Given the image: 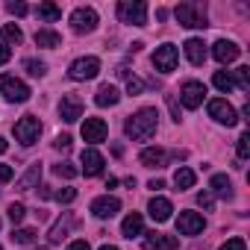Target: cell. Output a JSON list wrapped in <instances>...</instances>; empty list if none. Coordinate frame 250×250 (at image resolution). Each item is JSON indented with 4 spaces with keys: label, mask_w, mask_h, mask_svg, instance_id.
Masks as SVG:
<instances>
[{
    "label": "cell",
    "mask_w": 250,
    "mask_h": 250,
    "mask_svg": "<svg viewBox=\"0 0 250 250\" xmlns=\"http://www.w3.org/2000/svg\"><path fill=\"white\" fill-rule=\"evenodd\" d=\"M156 124H159V112L145 106V109H139L136 115H130L124 121V133H127L133 142H147V139L156 136Z\"/></svg>",
    "instance_id": "cell-1"
},
{
    "label": "cell",
    "mask_w": 250,
    "mask_h": 250,
    "mask_svg": "<svg viewBox=\"0 0 250 250\" xmlns=\"http://www.w3.org/2000/svg\"><path fill=\"white\" fill-rule=\"evenodd\" d=\"M180 27H188V30H206L209 27V18H206V6L203 3H180L174 9Z\"/></svg>",
    "instance_id": "cell-2"
},
{
    "label": "cell",
    "mask_w": 250,
    "mask_h": 250,
    "mask_svg": "<svg viewBox=\"0 0 250 250\" xmlns=\"http://www.w3.org/2000/svg\"><path fill=\"white\" fill-rule=\"evenodd\" d=\"M118 18L124 24L145 27L147 24V3H145V0H121V3H118Z\"/></svg>",
    "instance_id": "cell-3"
},
{
    "label": "cell",
    "mask_w": 250,
    "mask_h": 250,
    "mask_svg": "<svg viewBox=\"0 0 250 250\" xmlns=\"http://www.w3.org/2000/svg\"><path fill=\"white\" fill-rule=\"evenodd\" d=\"M0 94H3L6 100H12V103H24V100H30V85L24 83V80H18V77H9V74H0Z\"/></svg>",
    "instance_id": "cell-4"
},
{
    "label": "cell",
    "mask_w": 250,
    "mask_h": 250,
    "mask_svg": "<svg viewBox=\"0 0 250 250\" xmlns=\"http://www.w3.org/2000/svg\"><path fill=\"white\" fill-rule=\"evenodd\" d=\"M39 136H42V121H39L36 115H24L21 121H15V139H18L24 147L36 145Z\"/></svg>",
    "instance_id": "cell-5"
},
{
    "label": "cell",
    "mask_w": 250,
    "mask_h": 250,
    "mask_svg": "<svg viewBox=\"0 0 250 250\" xmlns=\"http://www.w3.org/2000/svg\"><path fill=\"white\" fill-rule=\"evenodd\" d=\"M97 74H100V59H97V56H80V59H74L71 68H68V77L77 80V83L94 80Z\"/></svg>",
    "instance_id": "cell-6"
},
{
    "label": "cell",
    "mask_w": 250,
    "mask_h": 250,
    "mask_svg": "<svg viewBox=\"0 0 250 250\" xmlns=\"http://www.w3.org/2000/svg\"><path fill=\"white\" fill-rule=\"evenodd\" d=\"M206 109H209V118H215L218 124H224V127H232V124H238V115H235V109H232V103H229L227 97L209 100Z\"/></svg>",
    "instance_id": "cell-7"
},
{
    "label": "cell",
    "mask_w": 250,
    "mask_h": 250,
    "mask_svg": "<svg viewBox=\"0 0 250 250\" xmlns=\"http://www.w3.org/2000/svg\"><path fill=\"white\" fill-rule=\"evenodd\" d=\"M97 21H100V18H97V12H94L91 6H80V9L71 12V30L80 33V36H83V33H94V30H97Z\"/></svg>",
    "instance_id": "cell-8"
},
{
    "label": "cell",
    "mask_w": 250,
    "mask_h": 250,
    "mask_svg": "<svg viewBox=\"0 0 250 250\" xmlns=\"http://www.w3.org/2000/svg\"><path fill=\"white\" fill-rule=\"evenodd\" d=\"M203 97H206V85L197 83V80H186L183 88H180V100L186 109H200L203 106Z\"/></svg>",
    "instance_id": "cell-9"
},
{
    "label": "cell",
    "mask_w": 250,
    "mask_h": 250,
    "mask_svg": "<svg viewBox=\"0 0 250 250\" xmlns=\"http://www.w3.org/2000/svg\"><path fill=\"white\" fill-rule=\"evenodd\" d=\"M177 59H180L177 44H159L153 53V68L162 74H171V71H177Z\"/></svg>",
    "instance_id": "cell-10"
},
{
    "label": "cell",
    "mask_w": 250,
    "mask_h": 250,
    "mask_svg": "<svg viewBox=\"0 0 250 250\" xmlns=\"http://www.w3.org/2000/svg\"><path fill=\"white\" fill-rule=\"evenodd\" d=\"M118 212H121V200H118V197H112V194H100V197H94V200H91V215H94V218H100V221L115 218Z\"/></svg>",
    "instance_id": "cell-11"
},
{
    "label": "cell",
    "mask_w": 250,
    "mask_h": 250,
    "mask_svg": "<svg viewBox=\"0 0 250 250\" xmlns=\"http://www.w3.org/2000/svg\"><path fill=\"white\" fill-rule=\"evenodd\" d=\"M203 227H206V221H203L200 212H180V218H177V232L180 235H200Z\"/></svg>",
    "instance_id": "cell-12"
},
{
    "label": "cell",
    "mask_w": 250,
    "mask_h": 250,
    "mask_svg": "<svg viewBox=\"0 0 250 250\" xmlns=\"http://www.w3.org/2000/svg\"><path fill=\"white\" fill-rule=\"evenodd\" d=\"M106 133H109V127H106L103 118H85V121H83V142L100 145V142L106 139Z\"/></svg>",
    "instance_id": "cell-13"
},
{
    "label": "cell",
    "mask_w": 250,
    "mask_h": 250,
    "mask_svg": "<svg viewBox=\"0 0 250 250\" xmlns=\"http://www.w3.org/2000/svg\"><path fill=\"white\" fill-rule=\"evenodd\" d=\"M59 118H62L65 124L80 121V118H83V100H80L77 94H62V100H59Z\"/></svg>",
    "instance_id": "cell-14"
},
{
    "label": "cell",
    "mask_w": 250,
    "mask_h": 250,
    "mask_svg": "<svg viewBox=\"0 0 250 250\" xmlns=\"http://www.w3.org/2000/svg\"><path fill=\"white\" fill-rule=\"evenodd\" d=\"M80 165H83L80 171H83L85 177H100V174H103V168H106V159H103L94 147H85V150H83V156H80Z\"/></svg>",
    "instance_id": "cell-15"
},
{
    "label": "cell",
    "mask_w": 250,
    "mask_h": 250,
    "mask_svg": "<svg viewBox=\"0 0 250 250\" xmlns=\"http://www.w3.org/2000/svg\"><path fill=\"white\" fill-rule=\"evenodd\" d=\"M212 56H215L221 65H229V62L238 59V44H235V42H227V39H218V42L212 44Z\"/></svg>",
    "instance_id": "cell-16"
},
{
    "label": "cell",
    "mask_w": 250,
    "mask_h": 250,
    "mask_svg": "<svg viewBox=\"0 0 250 250\" xmlns=\"http://www.w3.org/2000/svg\"><path fill=\"white\" fill-rule=\"evenodd\" d=\"M121 235L124 238H139V235H145V218L139 212H130L127 218H124V224H121Z\"/></svg>",
    "instance_id": "cell-17"
},
{
    "label": "cell",
    "mask_w": 250,
    "mask_h": 250,
    "mask_svg": "<svg viewBox=\"0 0 250 250\" xmlns=\"http://www.w3.org/2000/svg\"><path fill=\"white\" fill-rule=\"evenodd\" d=\"M139 162H142L145 168H165L168 153H165L162 147H145V150L139 153Z\"/></svg>",
    "instance_id": "cell-18"
},
{
    "label": "cell",
    "mask_w": 250,
    "mask_h": 250,
    "mask_svg": "<svg viewBox=\"0 0 250 250\" xmlns=\"http://www.w3.org/2000/svg\"><path fill=\"white\" fill-rule=\"evenodd\" d=\"M39 180H42V162H33V165L27 168V174L18 177L15 188H18V191H33V188H39Z\"/></svg>",
    "instance_id": "cell-19"
},
{
    "label": "cell",
    "mask_w": 250,
    "mask_h": 250,
    "mask_svg": "<svg viewBox=\"0 0 250 250\" xmlns=\"http://www.w3.org/2000/svg\"><path fill=\"white\" fill-rule=\"evenodd\" d=\"M183 50H186V59L191 65H203L206 62V44H203V39H188L183 44Z\"/></svg>",
    "instance_id": "cell-20"
},
{
    "label": "cell",
    "mask_w": 250,
    "mask_h": 250,
    "mask_svg": "<svg viewBox=\"0 0 250 250\" xmlns=\"http://www.w3.org/2000/svg\"><path fill=\"white\" fill-rule=\"evenodd\" d=\"M209 188H212V194H215V197H221V200H232V197H235L232 183H229V177H227V174H215V177H212V183H209Z\"/></svg>",
    "instance_id": "cell-21"
},
{
    "label": "cell",
    "mask_w": 250,
    "mask_h": 250,
    "mask_svg": "<svg viewBox=\"0 0 250 250\" xmlns=\"http://www.w3.org/2000/svg\"><path fill=\"white\" fill-rule=\"evenodd\" d=\"M147 212H150V218H153V221H159V224H162V221H168V218H171L174 206H171V200H168V197H159V194H156V197L150 200Z\"/></svg>",
    "instance_id": "cell-22"
},
{
    "label": "cell",
    "mask_w": 250,
    "mask_h": 250,
    "mask_svg": "<svg viewBox=\"0 0 250 250\" xmlns=\"http://www.w3.org/2000/svg\"><path fill=\"white\" fill-rule=\"evenodd\" d=\"M71 227H74V215L71 212H65L53 227H50V232H47V238H50V244H59L68 232H71Z\"/></svg>",
    "instance_id": "cell-23"
},
{
    "label": "cell",
    "mask_w": 250,
    "mask_h": 250,
    "mask_svg": "<svg viewBox=\"0 0 250 250\" xmlns=\"http://www.w3.org/2000/svg\"><path fill=\"white\" fill-rule=\"evenodd\" d=\"M118 100H121V91H118L115 85H109V83H103V85L97 88V94H94V103H97L100 109H106V106H118Z\"/></svg>",
    "instance_id": "cell-24"
},
{
    "label": "cell",
    "mask_w": 250,
    "mask_h": 250,
    "mask_svg": "<svg viewBox=\"0 0 250 250\" xmlns=\"http://www.w3.org/2000/svg\"><path fill=\"white\" fill-rule=\"evenodd\" d=\"M194 180H197V177H194V171H191V168H186V165H183V168H177V174H174V186H177L180 191L191 188V186H194Z\"/></svg>",
    "instance_id": "cell-25"
},
{
    "label": "cell",
    "mask_w": 250,
    "mask_h": 250,
    "mask_svg": "<svg viewBox=\"0 0 250 250\" xmlns=\"http://www.w3.org/2000/svg\"><path fill=\"white\" fill-rule=\"evenodd\" d=\"M36 44H39V47H59V44H62V36L53 33V30H39V33H36Z\"/></svg>",
    "instance_id": "cell-26"
},
{
    "label": "cell",
    "mask_w": 250,
    "mask_h": 250,
    "mask_svg": "<svg viewBox=\"0 0 250 250\" xmlns=\"http://www.w3.org/2000/svg\"><path fill=\"white\" fill-rule=\"evenodd\" d=\"M212 83H215V88H218V91H224V94H229V91L235 88V80H232V74H229V71H215Z\"/></svg>",
    "instance_id": "cell-27"
},
{
    "label": "cell",
    "mask_w": 250,
    "mask_h": 250,
    "mask_svg": "<svg viewBox=\"0 0 250 250\" xmlns=\"http://www.w3.org/2000/svg\"><path fill=\"white\" fill-rule=\"evenodd\" d=\"M21 42H24L21 27H18V24H3V44L12 47V44H21Z\"/></svg>",
    "instance_id": "cell-28"
},
{
    "label": "cell",
    "mask_w": 250,
    "mask_h": 250,
    "mask_svg": "<svg viewBox=\"0 0 250 250\" xmlns=\"http://www.w3.org/2000/svg\"><path fill=\"white\" fill-rule=\"evenodd\" d=\"M36 15H39L42 21H59V18H62V9H59L56 3H39Z\"/></svg>",
    "instance_id": "cell-29"
},
{
    "label": "cell",
    "mask_w": 250,
    "mask_h": 250,
    "mask_svg": "<svg viewBox=\"0 0 250 250\" xmlns=\"http://www.w3.org/2000/svg\"><path fill=\"white\" fill-rule=\"evenodd\" d=\"M39 238V232L33 229V227H18V229H12V241L15 244H33Z\"/></svg>",
    "instance_id": "cell-30"
},
{
    "label": "cell",
    "mask_w": 250,
    "mask_h": 250,
    "mask_svg": "<svg viewBox=\"0 0 250 250\" xmlns=\"http://www.w3.org/2000/svg\"><path fill=\"white\" fill-rule=\"evenodd\" d=\"M53 174L62 177V180H74V177L80 174V168H74V162H56V165H53Z\"/></svg>",
    "instance_id": "cell-31"
},
{
    "label": "cell",
    "mask_w": 250,
    "mask_h": 250,
    "mask_svg": "<svg viewBox=\"0 0 250 250\" xmlns=\"http://www.w3.org/2000/svg\"><path fill=\"white\" fill-rule=\"evenodd\" d=\"M24 68H27L30 77H44L47 74V65L42 59H24Z\"/></svg>",
    "instance_id": "cell-32"
},
{
    "label": "cell",
    "mask_w": 250,
    "mask_h": 250,
    "mask_svg": "<svg viewBox=\"0 0 250 250\" xmlns=\"http://www.w3.org/2000/svg\"><path fill=\"white\" fill-rule=\"evenodd\" d=\"M156 247H159V250H180V241H177V235H162V232H156Z\"/></svg>",
    "instance_id": "cell-33"
},
{
    "label": "cell",
    "mask_w": 250,
    "mask_h": 250,
    "mask_svg": "<svg viewBox=\"0 0 250 250\" xmlns=\"http://www.w3.org/2000/svg\"><path fill=\"white\" fill-rule=\"evenodd\" d=\"M6 215H9V221H12V224H21V221H24V215H27V206H24V203H9Z\"/></svg>",
    "instance_id": "cell-34"
},
{
    "label": "cell",
    "mask_w": 250,
    "mask_h": 250,
    "mask_svg": "<svg viewBox=\"0 0 250 250\" xmlns=\"http://www.w3.org/2000/svg\"><path fill=\"white\" fill-rule=\"evenodd\" d=\"M235 80H238V88H241V91H250V68H247V65H241V68L235 71Z\"/></svg>",
    "instance_id": "cell-35"
},
{
    "label": "cell",
    "mask_w": 250,
    "mask_h": 250,
    "mask_svg": "<svg viewBox=\"0 0 250 250\" xmlns=\"http://www.w3.org/2000/svg\"><path fill=\"white\" fill-rule=\"evenodd\" d=\"M235 150H238V159H241V162L250 156V133H241V136H238V147H235Z\"/></svg>",
    "instance_id": "cell-36"
},
{
    "label": "cell",
    "mask_w": 250,
    "mask_h": 250,
    "mask_svg": "<svg viewBox=\"0 0 250 250\" xmlns=\"http://www.w3.org/2000/svg\"><path fill=\"white\" fill-rule=\"evenodd\" d=\"M6 9H9V15H15V18H24V15L30 12V6H27V3H21V0H9Z\"/></svg>",
    "instance_id": "cell-37"
},
{
    "label": "cell",
    "mask_w": 250,
    "mask_h": 250,
    "mask_svg": "<svg viewBox=\"0 0 250 250\" xmlns=\"http://www.w3.org/2000/svg\"><path fill=\"white\" fill-rule=\"evenodd\" d=\"M77 197V188H59V191H53V200H59V203H71Z\"/></svg>",
    "instance_id": "cell-38"
},
{
    "label": "cell",
    "mask_w": 250,
    "mask_h": 250,
    "mask_svg": "<svg viewBox=\"0 0 250 250\" xmlns=\"http://www.w3.org/2000/svg\"><path fill=\"white\" fill-rule=\"evenodd\" d=\"M142 91H145V83H142L139 77H130V80H127V94L136 97V94H142Z\"/></svg>",
    "instance_id": "cell-39"
},
{
    "label": "cell",
    "mask_w": 250,
    "mask_h": 250,
    "mask_svg": "<svg viewBox=\"0 0 250 250\" xmlns=\"http://www.w3.org/2000/svg\"><path fill=\"white\" fill-rule=\"evenodd\" d=\"M71 142H74V139H71L68 133H62V136L53 139V147H56V150H71Z\"/></svg>",
    "instance_id": "cell-40"
},
{
    "label": "cell",
    "mask_w": 250,
    "mask_h": 250,
    "mask_svg": "<svg viewBox=\"0 0 250 250\" xmlns=\"http://www.w3.org/2000/svg\"><path fill=\"white\" fill-rule=\"evenodd\" d=\"M197 206H200V209H206V212H209V209H212V206H215V197H212V194H209V191H200V194H197Z\"/></svg>",
    "instance_id": "cell-41"
},
{
    "label": "cell",
    "mask_w": 250,
    "mask_h": 250,
    "mask_svg": "<svg viewBox=\"0 0 250 250\" xmlns=\"http://www.w3.org/2000/svg\"><path fill=\"white\" fill-rule=\"evenodd\" d=\"M218 250H247V244H244V238H229V241H224Z\"/></svg>",
    "instance_id": "cell-42"
},
{
    "label": "cell",
    "mask_w": 250,
    "mask_h": 250,
    "mask_svg": "<svg viewBox=\"0 0 250 250\" xmlns=\"http://www.w3.org/2000/svg\"><path fill=\"white\" fill-rule=\"evenodd\" d=\"M15 177V171H12V165H3V162H0V183H9Z\"/></svg>",
    "instance_id": "cell-43"
},
{
    "label": "cell",
    "mask_w": 250,
    "mask_h": 250,
    "mask_svg": "<svg viewBox=\"0 0 250 250\" xmlns=\"http://www.w3.org/2000/svg\"><path fill=\"white\" fill-rule=\"evenodd\" d=\"M68 250H91V247H88V241H85V238H77V241H71V244H68Z\"/></svg>",
    "instance_id": "cell-44"
},
{
    "label": "cell",
    "mask_w": 250,
    "mask_h": 250,
    "mask_svg": "<svg viewBox=\"0 0 250 250\" xmlns=\"http://www.w3.org/2000/svg\"><path fill=\"white\" fill-rule=\"evenodd\" d=\"M145 250H159V247H156V232H147V238H145Z\"/></svg>",
    "instance_id": "cell-45"
},
{
    "label": "cell",
    "mask_w": 250,
    "mask_h": 250,
    "mask_svg": "<svg viewBox=\"0 0 250 250\" xmlns=\"http://www.w3.org/2000/svg\"><path fill=\"white\" fill-rule=\"evenodd\" d=\"M9 56H12V50H9L6 44H0V65H6V62H9Z\"/></svg>",
    "instance_id": "cell-46"
},
{
    "label": "cell",
    "mask_w": 250,
    "mask_h": 250,
    "mask_svg": "<svg viewBox=\"0 0 250 250\" xmlns=\"http://www.w3.org/2000/svg\"><path fill=\"white\" fill-rule=\"evenodd\" d=\"M168 106H171V112H174V121L180 124V106H177V100H174L171 94H168Z\"/></svg>",
    "instance_id": "cell-47"
},
{
    "label": "cell",
    "mask_w": 250,
    "mask_h": 250,
    "mask_svg": "<svg viewBox=\"0 0 250 250\" xmlns=\"http://www.w3.org/2000/svg\"><path fill=\"white\" fill-rule=\"evenodd\" d=\"M147 188H153V191H162V188H165V183H162V180H150V183H147Z\"/></svg>",
    "instance_id": "cell-48"
},
{
    "label": "cell",
    "mask_w": 250,
    "mask_h": 250,
    "mask_svg": "<svg viewBox=\"0 0 250 250\" xmlns=\"http://www.w3.org/2000/svg\"><path fill=\"white\" fill-rule=\"evenodd\" d=\"M39 194H42V197H53V191H50V186H39Z\"/></svg>",
    "instance_id": "cell-49"
},
{
    "label": "cell",
    "mask_w": 250,
    "mask_h": 250,
    "mask_svg": "<svg viewBox=\"0 0 250 250\" xmlns=\"http://www.w3.org/2000/svg\"><path fill=\"white\" fill-rule=\"evenodd\" d=\"M6 150H9V142H6L3 136H0V153H6Z\"/></svg>",
    "instance_id": "cell-50"
},
{
    "label": "cell",
    "mask_w": 250,
    "mask_h": 250,
    "mask_svg": "<svg viewBox=\"0 0 250 250\" xmlns=\"http://www.w3.org/2000/svg\"><path fill=\"white\" fill-rule=\"evenodd\" d=\"M100 250H118V247H115V244H103Z\"/></svg>",
    "instance_id": "cell-51"
},
{
    "label": "cell",
    "mask_w": 250,
    "mask_h": 250,
    "mask_svg": "<svg viewBox=\"0 0 250 250\" xmlns=\"http://www.w3.org/2000/svg\"><path fill=\"white\" fill-rule=\"evenodd\" d=\"M36 250H47V247H36Z\"/></svg>",
    "instance_id": "cell-52"
},
{
    "label": "cell",
    "mask_w": 250,
    "mask_h": 250,
    "mask_svg": "<svg viewBox=\"0 0 250 250\" xmlns=\"http://www.w3.org/2000/svg\"><path fill=\"white\" fill-rule=\"evenodd\" d=\"M0 250H3V247H0Z\"/></svg>",
    "instance_id": "cell-53"
}]
</instances>
